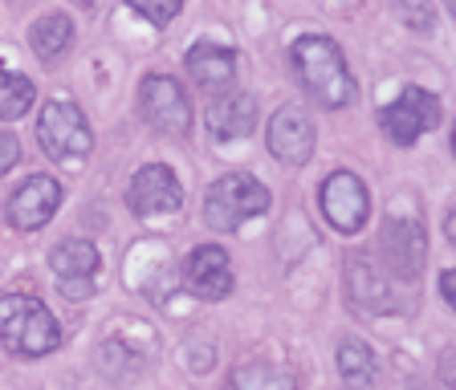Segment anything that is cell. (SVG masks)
I'll use <instances>...</instances> for the list:
<instances>
[{"label":"cell","mask_w":456,"mask_h":390,"mask_svg":"<svg viewBox=\"0 0 456 390\" xmlns=\"http://www.w3.org/2000/svg\"><path fill=\"white\" fill-rule=\"evenodd\" d=\"M289 66H294L297 82L305 86V94L326 110H342V106H351L359 98V86H354L351 69H346L338 41L322 37V33L297 37L289 45Z\"/></svg>","instance_id":"obj_1"},{"label":"cell","mask_w":456,"mask_h":390,"mask_svg":"<svg viewBox=\"0 0 456 390\" xmlns=\"http://www.w3.org/2000/svg\"><path fill=\"white\" fill-rule=\"evenodd\" d=\"M0 342L17 358H45L61 346V325L41 297L4 293L0 297Z\"/></svg>","instance_id":"obj_2"},{"label":"cell","mask_w":456,"mask_h":390,"mask_svg":"<svg viewBox=\"0 0 456 390\" xmlns=\"http://www.w3.org/2000/svg\"><path fill=\"white\" fill-rule=\"evenodd\" d=\"M37 143L53 163L82 167V163L90 159V151H94V131H90V118L82 115L77 102H69V98H49L37 118Z\"/></svg>","instance_id":"obj_3"},{"label":"cell","mask_w":456,"mask_h":390,"mask_svg":"<svg viewBox=\"0 0 456 390\" xmlns=\"http://www.w3.org/2000/svg\"><path fill=\"white\" fill-rule=\"evenodd\" d=\"M269 203H273V195H269L265 183L245 171H232V175H220L208 187V195H204V219L216 232H240L245 219L265 216Z\"/></svg>","instance_id":"obj_4"},{"label":"cell","mask_w":456,"mask_h":390,"mask_svg":"<svg viewBox=\"0 0 456 390\" xmlns=\"http://www.w3.org/2000/svg\"><path fill=\"white\" fill-rule=\"evenodd\" d=\"M444 110H440V98L432 90L408 86L395 102H387L379 110V126L395 147H411L416 139H424L428 131H436Z\"/></svg>","instance_id":"obj_5"},{"label":"cell","mask_w":456,"mask_h":390,"mask_svg":"<svg viewBox=\"0 0 456 390\" xmlns=\"http://www.w3.org/2000/svg\"><path fill=\"white\" fill-rule=\"evenodd\" d=\"M139 110H142V118H147V126H151V131H159V134L180 139V134L191 131V98L183 94V86L171 74L142 77Z\"/></svg>","instance_id":"obj_6"},{"label":"cell","mask_w":456,"mask_h":390,"mask_svg":"<svg viewBox=\"0 0 456 390\" xmlns=\"http://www.w3.org/2000/svg\"><path fill=\"white\" fill-rule=\"evenodd\" d=\"M318 203H322L326 224H330L334 232H342V236H354V232L367 228L370 195H367V183H362L354 171L326 175L322 191H318Z\"/></svg>","instance_id":"obj_7"},{"label":"cell","mask_w":456,"mask_h":390,"mask_svg":"<svg viewBox=\"0 0 456 390\" xmlns=\"http://www.w3.org/2000/svg\"><path fill=\"white\" fill-rule=\"evenodd\" d=\"M126 208L139 219L175 216L183 208V187L167 163H147V167L134 171L131 187H126Z\"/></svg>","instance_id":"obj_8"},{"label":"cell","mask_w":456,"mask_h":390,"mask_svg":"<svg viewBox=\"0 0 456 390\" xmlns=\"http://www.w3.org/2000/svg\"><path fill=\"white\" fill-rule=\"evenodd\" d=\"M379 248H383V268L391 276H399V281L419 276L424 257H428V240H424V228H419V216H395L391 211L383 219Z\"/></svg>","instance_id":"obj_9"},{"label":"cell","mask_w":456,"mask_h":390,"mask_svg":"<svg viewBox=\"0 0 456 390\" xmlns=\"http://www.w3.org/2000/svg\"><path fill=\"white\" fill-rule=\"evenodd\" d=\"M57 208H61V183L53 175H28L4 200V216L20 232H41L57 216Z\"/></svg>","instance_id":"obj_10"},{"label":"cell","mask_w":456,"mask_h":390,"mask_svg":"<svg viewBox=\"0 0 456 390\" xmlns=\"http://www.w3.org/2000/svg\"><path fill=\"white\" fill-rule=\"evenodd\" d=\"M98 265H102L98 248L90 244V240H77V236L61 240V244L49 252V268H53L57 285H61V293H66L69 301H86V297H94Z\"/></svg>","instance_id":"obj_11"},{"label":"cell","mask_w":456,"mask_h":390,"mask_svg":"<svg viewBox=\"0 0 456 390\" xmlns=\"http://www.w3.org/2000/svg\"><path fill=\"white\" fill-rule=\"evenodd\" d=\"M183 285L191 297L200 301H224L232 293V265H228V252L220 244H200L188 252L183 260Z\"/></svg>","instance_id":"obj_12"},{"label":"cell","mask_w":456,"mask_h":390,"mask_svg":"<svg viewBox=\"0 0 456 390\" xmlns=\"http://www.w3.org/2000/svg\"><path fill=\"white\" fill-rule=\"evenodd\" d=\"M391 281H399V276H391L387 268H383V260H375L370 252H354L351 265H346L351 297L362 309H370V314H395L399 305H403L399 293H391Z\"/></svg>","instance_id":"obj_13"},{"label":"cell","mask_w":456,"mask_h":390,"mask_svg":"<svg viewBox=\"0 0 456 390\" xmlns=\"http://www.w3.org/2000/svg\"><path fill=\"white\" fill-rule=\"evenodd\" d=\"M265 143L273 151L277 163H289V167H302L314 155V123L302 106H281L273 118H269Z\"/></svg>","instance_id":"obj_14"},{"label":"cell","mask_w":456,"mask_h":390,"mask_svg":"<svg viewBox=\"0 0 456 390\" xmlns=\"http://www.w3.org/2000/svg\"><path fill=\"white\" fill-rule=\"evenodd\" d=\"M188 74L204 94H224L237 77V53L220 41H196L188 49Z\"/></svg>","instance_id":"obj_15"},{"label":"cell","mask_w":456,"mask_h":390,"mask_svg":"<svg viewBox=\"0 0 456 390\" xmlns=\"http://www.w3.org/2000/svg\"><path fill=\"white\" fill-rule=\"evenodd\" d=\"M256 126V98L253 94H216L208 106V131L216 134V143H232V139H248Z\"/></svg>","instance_id":"obj_16"},{"label":"cell","mask_w":456,"mask_h":390,"mask_svg":"<svg viewBox=\"0 0 456 390\" xmlns=\"http://www.w3.org/2000/svg\"><path fill=\"white\" fill-rule=\"evenodd\" d=\"M28 45H33V53L41 61H61L69 53V45H74V20L66 12H45V17L33 20Z\"/></svg>","instance_id":"obj_17"},{"label":"cell","mask_w":456,"mask_h":390,"mask_svg":"<svg viewBox=\"0 0 456 390\" xmlns=\"http://www.w3.org/2000/svg\"><path fill=\"white\" fill-rule=\"evenodd\" d=\"M224 390H297V378L273 362H240L237 370L228 374Z\"/></svg>","instance_id":"obj_18"},{"label":"cell","mask_w":456,"mask_h":390,"mask_svg":"<svg viewBox=\"0 0 456 390\" xmlns=\"http://www.w3.org/2000/svg\"><path fill=\"white\" fill-rule=\"evenodd\" d=\"M338 374H342V382H346L351 390L370 386V382L379 378V362H375L370 346L359 342V338H346V342L338 346Z\"/></svg>","instance_id":"obj_19"},{"label":"cell","mask_w":456,"mask_h":390,"mask_svg":"<svg viewBox=\"0 0 456 390\" xmlns=\"http://www.w3.org/2000/svg\"><path fill=\"white\" fill-rule=\"evenodd\" d=\"M37 102V86L28 82L25 74L0 66V123H12V118H25Z\"/></svg>","instance_id":"obj_20"},{"label":"cell","mask_w":456,"mask_h":390,"mask_svg":"<svg viewBox=\"0 0 456 390\" xmlns=\"http://www.w3.org/2000/svg\"><path fill=\"white\" fill-rule=\"evenodd\" d=\"M126 4H131L147 25H155V29H167L171 20L180 17V9H183V0H126Z\"/></svg>","instance_id":"obj_21"},{"label":"cell","mask_w":456,"mask_h":390,"mask_svg":"<svg viewBox=\"0 0 456 390\" xmlns=\"http://www.w3.org/2000/svg\"><path fill=\"white\" fill-rule=\"evenodd\" d=\"M399 17L403 25L416 33H432V9H428L424 0H399Z\"/></svg>","instance_id":"obj_22"},{"label":"cell","mask_w":456,"mask_h":390,"mask_svg":"<svg viewBox=\"0 0 456 390\" xmlns=\"http://www.w3.org/2000/svg\"><path fill=\"white\" fill-rule=\"evenodd\" d=\"M17 163H20V143L9 131H0V175H9Z\"/></svg>","instance_id":"obj_23"},{"label":"cell","mask_w":456,"mask_h":390,"mask_svg":"<svg viewBox=\"0 0 456 390\" xmlns=\"http://www.w3.org/2000/svg\"><path fill=\"white\" fill-rule=\"evenodd\" d=\"M440 297L448 301V309L456 305V273H452V268H444V273H440Z\"/></svg>","instance_id":"obj_24"},{"label":"cell","mask_w":456,"mask_h":390,"mask_svg":"<svg viewBox=\"0 0 456 390\" xmlns=\"http://www.w3.org/2000/svg\"><path fill=\"white\" fill-rule=\"evenodd\" d=\"M77 4H86V9H94V4H102V0H77Z\"/></svg>","instance_id":"obj_25"},{"label":"cell","mask_w":456,"mask_h":390,"mask_svg":"<svg viewBox=\"0 0 456 390\" xmlns=\"http://www.w3.org/2000/svg\"><path fill=\"white\" fill-rule=\"evenodd\" d=\"M444 4H448V17H452V12H456V0H444Z\"/></svg>","instance_id":"obj_26"}]
</instances>
